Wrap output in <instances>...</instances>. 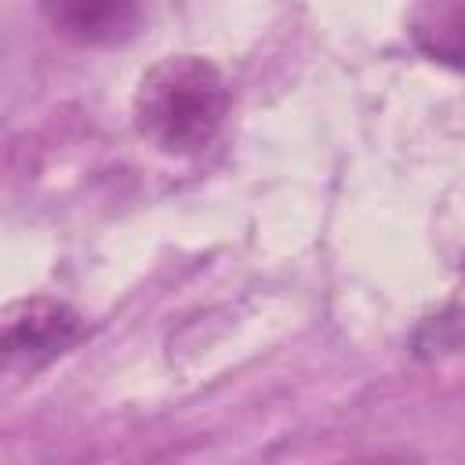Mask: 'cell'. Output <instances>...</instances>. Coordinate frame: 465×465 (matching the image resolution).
Returning <instances> with one entry per match:
<instances>
[{
    "mask_svg": "<svg viewBox=\"0 0 465 465\" xmlns=\"http://www.w3.org/2000/svg\"><path fill=\"white\" fill-rule=\"evenodd\" d=\"M411 44L436 65L465 73V0H425L407 11Z\"/></svg>",
    "mask_w": 465,
    "mask_h": 465,
    "instance_id": "277c9868",
    "label": "cell"
},
{
    "mask_svg": "<svg viewBox=\"0 0 465 465\" xmlns=\"http://www.w3.org/2000/svg\"><path fill=\"white\" fill-rule=\"evenodd\" d=\"M44 18L54 33L76 44H127L142 25V7L131 0H47Z\"/></svg>",
    "mask_w": 465,
    "mask_h": 465,
    "instance_id": "3957f363",
    "label": "cell"
},
{
    "mask_svg": "<svg viewBox=\"0 0 465 465\" xmlns=\"http://www.w3.org/2000/svg\"><path fill=\"white\" fill-rule=\"evenodd\" d=\"M229 113V84L203 54H167L153 62L131 98L134 131L156 153L185 160L203 153Z\"/></svg>",
    "mask_w": 465,
    "mask_h": 465,
    "instance_id": "6da1fadb",
    "label": "cell"
},
{
    "mask_svg": "<svg viewBox=\"0 0 465 465\" xmlns=\"http://www.w3.org/2000/svg\"><path fill=\"white\" fill-rule=\"evenodd\" d=\"M87 323L84 316L58 302V298H22L7 309L4 331H0V349L7 371L33 374L69 352L84 338Z\"/></svg>",
    "mask_w": 465,
    "mask_h": 465,
    "instance_id": "7a4b0ae2",
    "label": "cell"
}]
</instances>
